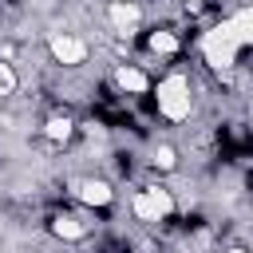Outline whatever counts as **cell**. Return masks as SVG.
Instances as JSON below:
<instances>
[{
  "mask_svg": "<svg viewBox=\"0 0 253 253\" xmlns=\"http://www.w3.org/2000/svg\"><path fill=\"white\" fill-rule=\"evenodd\" d=\"M245 47H253V8L233 12L229 20L213 24L202 36V55H206V63L213 71H229Z\"/></svg>",
  "mask_w": 253,
  "mask_h": 253,
  "instance_id": "6da1fadb",
  "label": "cell"
},
{
  "mask_svg": "<svg viewBox=\"0 0 253 253\" xmlns=\"http://www.w3.org/2000/svg\"><path fill=\"white\" fill-rule=\"evenodd\" d=\"M154 103H158V115L166 119V123H182V119H190V111H194V95H190V79L186 75H166L158 87H154Z\"/></svg>",
  "mask_w": 253,
  "mask_h": 253,
  "instance_id": "7a4b0ae2",
  "label": "cell"
},
{
  "mask_svg": "<svg viewBox=\"0 0 253 253\" xmlns=\"http://www.w3.org/2000/svg\"><path fill=\"white\" fill-rule=\"evenodd\" d=\"M130 210H134L138 221H150V225H154V221H166V217L174 213V194H170L166 186H158V182H154V186H142V190L130 198Z\"/></svg>",
  "mask_w": 253,
  "mask_h": 253,
  "instance_id": "3957f363",
  "label": "cell"
},
{
  "mask_svg": "<svg viewBox=\"0 0 253 253\" xmlns=\"http://www.w3.org/2000/svg\"><path fill=\"white\" fill-rule=\"evenodd\" d=\"M47 51H51V59L63 63V67H79V63H87V43H83L79 36H71V32H51Z\"/></svg>",
  "mask_w": 253,
  "mask_h": 253,
  "instance_id": "277c9868",
  "label": "cell"
},
{
  "mask_svg": "<svg viewBox=\"0 0 253 253\" xmlns=\"http://www.w3.org/2000/svg\"><path fill=\"white\" fill-rule=\"evenodd\" d=\"M107 20H111V28L119 36H134L142 28V8L134 0H111L107 4Z\"/></svg>",
  "mask_w": 253,
  "mask_h": 253,
  "instance_id": "5b68a950",
  "label": "cell"
},
{
  "mask_svg": "<svg viewBox=\"0 0 253 253\" xmlns=\"http://www.w3.org/2000/svg\"><path fill=\"white\" fill-rule=\"evenodd\" d=\"M75 194H79V202L91 206V210H107V206L115 202V190H111L107 178H83V182L75 186Z\"/></svg>",
  "mask_w": 253,
  "mask_h": 253,
  "instance_id": "8992f818",
  "label": "cell"
},
{
  "mask_svg": "<svg viewBox=\"0 0 253 253\" xmlns=\"http://www.w3.org/2000/svg\"><path fill=\"white\" fill-rule=\"evenodd\" d=\"M115 83H119V91H126V95H146V91H150L146 71L134 67V63H119V67H115Z\"/></svg>",
  "mask_w": 253,
  "mask_h": 253,
  "instance_id": "52a82bcc",
  "label": "cell"
},
{
  "mask_svg": "<svg viewBox=\"0 0 253 253\" xmlns=\"http://www.w3.org/2000/svg\"><path fill=\"white\" fill-rule=\"evenodd\" d=\"M51 233L59 241H83L87 237V221H79L75 213H55L51 217Z\"/></svg>",
  "mask_w": 253,
  "mask_h": 253,
  "instance_id": "ba28073f",
  "label": "cell"
},
{
  "mask_svg": "<svg viewBox=\"0 0 253 253\" xmlns=\"http://www.w3.org/2000/svg\"><path fill=\"white\" fill-rule=\"evenodd\" d=\"M146 47H150L154 55H174V51H178V36L166 32V28H158V32L146 36Z\"/></svg>",
  "mask_w": 253,
  "mask_h": 253,
  "instance_id": "9c48e42d",
  "label": "cell"
},
{
  "mask_svg": "<svg viewBox=\"0 0 253 253\" xmlns=\"http://www.w3.org/2000/svg\"><path fill=\"white\" fill-rule=\"evenodd\" d=\"M43 134H47L51 142H67V138L75 134V123H71L67 115H51V119L43 123Z\"/></svg>",
  "mask_w": 253,
  "mask_h": 253,
  "instance_id": "30bf717a",
  "label": "cell"
},
{
  "mask_svg": "<svg viewBox=\"0 0 253 253\" xmlns=\"http://www.w3.org/2000/svg\"><path fill=\"white\" fill-rule=\"evenodd\" d=\"M150 162H154L158 170H174V166H178V150H174V146H154Z\"/></svg>",
  "mask_w": 253,
  "mask_h": 253,
  "instance_id": "8fae6325",
  "label": "cell"
},
{
  "mask_svg": "<svg viewBox=\"0 0 253 253\" xmlns=\"http://www.w3.org/2000/svg\"><path fill=\"white\" fill-rule=\"evenodd\" d=\"M16 87H20V75H16V67L0 59V95H12Z\"/></svg>",
  "mask_w": 253,
  "mask_h": 253,
  "instance_id": "7c38bea8",
  "label": "cell"
},
{
  "mask_svg": "<svg viewBox=\"0 0 253 253\" xmlns=\"http://www.w3.org/2000/svg\"><path fill=\"white\" fill-rule=\"evenodd\" d=\"M225 253H249V249H241V245H233V249H225Z\"/></svg>",
  "mask_w": 253,
  "mask_h": 253,
  "instance_id": "4fadbf2b",
  "label": "cell"
},
{
  "mask_svg": "<svg viewBox=\"0 0 253 253\" xmlns=\"http://www.w3.org/2000/svg\"><path fill=\"white\" fill-rule=\"evenodd\" d=\"M186 4H202V0H186Z\"/></svg>",
  "mask_w": 253,
  "mask_h": 253,
  "instance_id": "5bb4252c",
  "label": "cell"
}]
</instances>
